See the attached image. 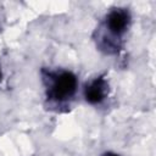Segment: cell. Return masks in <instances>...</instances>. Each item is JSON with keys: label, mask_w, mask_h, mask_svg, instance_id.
Wrapping results in <instances>:
<instances>
[{"label": "cell", "mask_w": 156, "mask_h": 156, "mask_svg": "<svg viewBox=\"0 0 156 156\" xmlns=\"http://www.w3.org/2000/svg\"><path fill=\"white\" fill-rule=\"evenodd\" d=\"M76 89V78L69 73L61 74L54 85V94L57 99L69 96Z\"/></svg>", "instance_id": "1"}, {"label": "cell", "mask_w": 156, "mask_h": 156, "mask_svg": "<svg viewBox=\"0 0 156 156\" xmlns=\"http://www.w3.org/2000/svg\"><path fill=\"white\" fill-rule=\"evenodd\" d=\"M127 23H128V15L124 11L116 10L108 15L107 26H108L110 30L113 32L115 34L122 33L126 29Z\"/></svg>", "instance_id": "2"}, {"label": "cell", "mask_w": 156, "mask_h": 156, "mask_svg": "<svg viewBox=\"0 0 156 156\" xmlns=\"http://www.w3.org/2000/svg\"><path fill=\"white\" fill-rule=\"evenodd\" d=\"M104 96V89L99 82H95L87 89V99L91 102H98Z\"/></svg>", "instance_id": "3"}]
</instances>
